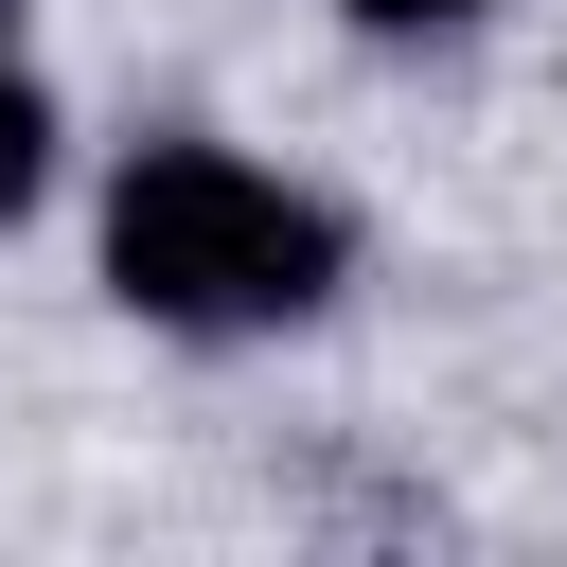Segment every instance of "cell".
<instances>
[{"label": "cell", "mask_w": 567, "mask_h": 567, "mask_svg": "<svg viewBox=\"0 0 567 567\" xmlns=\"http://www.w3.org/2000/svg\"><path fill=\"white\" fill-rule=\"evenodd\" d=\"M35 177H53V89L0 53V213H35Z\"/></svg>", "instance_id": "cell-2"}, {"label": "cell", "mask_w": 567, "mask_h": 567, "mask_svg": "<svg viewBox=\"0 0 567 567\" xmlns=\"http://www.w3.org/2000/svg\"><path fill=\"white\" fill-rule=\"evenodd\" d=\"M354 35H461V18H496V0H337Z\"/></svg>", "instance_id": "cell-3"}, {"label": "cell", "mask_w": 567, "mask_h": 567, "mask_svg": "<svg viewBox=\"0 0 567 567\" xmlns=\"http://www.w3.org/2000/svg\"><path fill=\"white\" fill-rule=\"evenodd\" d=\"M337 266H354V230L230 142H142L106 177V284L159 337H284L337 301Z\"/></svg>", "instance_id": "cell-1"}]
</instances>
